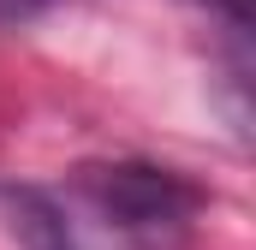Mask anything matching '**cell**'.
I'll return each mask as SVG.
<instances>
[{"mask_svg": "<svg viewBox=\"0 0 256 250\" xmlns=\"http://www.w3.org/2000/svg\"><path fill=\"white\" fill-rule=\"evenodd\" d=\"M72 202H84L120 244L167 250V244H179L202 190L185 185L167 167H149V161H102V167L72 173Z\"/></svg>", "mask_w": 256, "mask_h": 250, "instance_id": "1", "label": "cell"}, {"mask_svg": "<svg viewBox=\"0 0 256 250\" xmlns=\"http://www.w3.org/2000/svg\"><path fill=\"white\" fill-rule=\"evenodd\" d=\"M42 6H54V0H0V24L30 18V12H42ZM202 6H214L232 30H250V0H202Z\"/></svg>", "mask_w": 256, "mask_h": 250, "instance_id": "2", "label": "cell"}]
</instances>
